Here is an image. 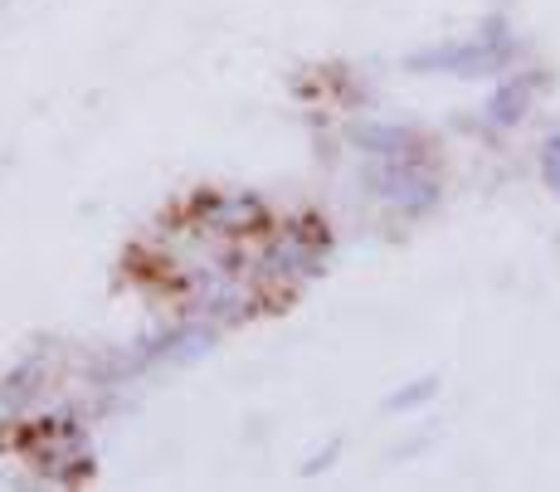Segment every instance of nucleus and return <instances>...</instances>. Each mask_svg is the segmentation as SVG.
Masks as SVG:
<instances>
[{"instance_id": "f257e3e1", "label": "nucleus", "mask_w": 560, "mask_h": 492, "mask_svg": "<svg viewBox=\"0 0 560 492\" xmlns=\"http://www.w3.org/2000/svg\"><path fill=\"white\" fill-rule=\"evenodd\" d=\"M546 181H551L556 191H560V137L546 146Z\"/></svg>"}]
</instances>
